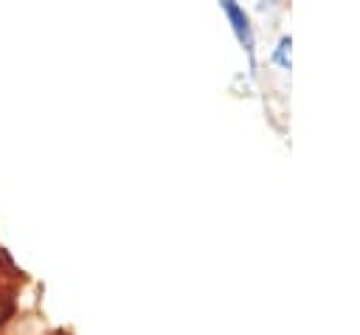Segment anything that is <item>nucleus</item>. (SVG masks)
Returning a JSON list of instances; mask_svg holds the SVG:
<instances>
[{"instance_id":"nucleus-2","label":"nucleus","mask_w":360,"mask_h":335,"mask_svg":"<svg viewBox=\"0 0 360 335\" xmlns=\"http://www.w3.org/2000/svg\"><path fill=\"white\" fill-rule=\"evenodd\" d=\"M290 48H292V37H281L270 59H273L276 65H281V68H290Z\"/></svg>"},{"instance_id":"nucleus-1","label":"nucleus","mask_w":360,"mask_h":335,"mask_svg":"<svg viewBox=\"0 0 360 335\" xmlns=\"http://www.w3.org/2000/svg\"><path fill=\"white\" fill-rule=\"evenodd\" d=\"M219 6H222V11H225V17L231 20L236 39H239L242 48L248 51L250 68H256V39H253V28H250V17H248V11H245L239 3H233V0H222Z\"/></svg>"}]
</instances>
